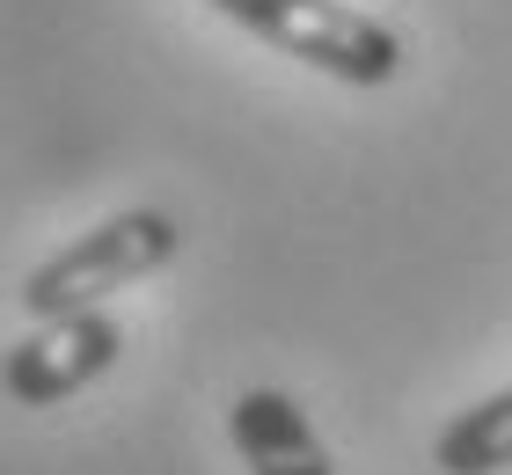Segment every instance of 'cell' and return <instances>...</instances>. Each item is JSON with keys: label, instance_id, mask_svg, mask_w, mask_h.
<instances>
[{"label": "cell", "instance_id": "obj_1", "mask_svg": "<svg viewBox=\"0 0 512 475\" xmlns=\"http://www.w3.org/2000/svg\"><path fill=\"white\" fill-rule=\"evenodd\" d=\"M205 8L337 88H388L410 66L403 30L352 0H205Z\"/></svg>", "mask_w": 512, "mask_h": 475}, {"label": "cell", "instance_id": "obj_2", "mask_svg": "<svg viewBox=\"0 0 512 475\" xmlns=\"http://www.w3.org/2000/svg\"><path fill=\"white\" fill-rule=\"evenodd\" d=\"M183 249V227L154 205H125L96 220L88 234H74L66 249H52L44 264L22 278V315L52 322V315H81V307H103V293H125V285L169 271Z\"/></svg>", "mask_w": 512, "mask_h": 475}, {"label": "cell", "instance_id": "obj_3", "mask_svg": "<svg viewBox=\"0 0 512 475\" xmlns=\"http://www.w3.org/2000/svg\"><path fill=\"white\" fill-rule=\"evenodd\" d=\"M118 359H125V329L110 322L103 307H81V315H52V322H37L22 344H8L0 388H8L22 410H52V402L96 388Z\"/></svg>", "mask_w": 512, "mask_h": 475}, {"label": "cell", "instance_id": "obj_4", "mask_svg": "<svg viewBox=\"0 0 512 475\" xmlns=\"http://www.w3.org/2000/svg\"><path fill=\"white\" fill-rule=\"evenodd\" d=\"M227 439L249 475H337L330 446L286 388H242L227 402Z\"/></svg>", "mask_w": 512, "mask_h": 475}, {"label": "cell", "instance_id": "obj_5", "mask_svg": "<svg viewBox=\"0 0 512 475\" xmlns=\"http://www.w3.org/2000/svg\"><path fill=\"white\" fill-rule=\"evenodd\" d=\"M432 468L439 475H505L512 468V380L476 395L432 432Z\"/></svg>", "mask_w": 512, "mask_h": 475}]
</instances>
